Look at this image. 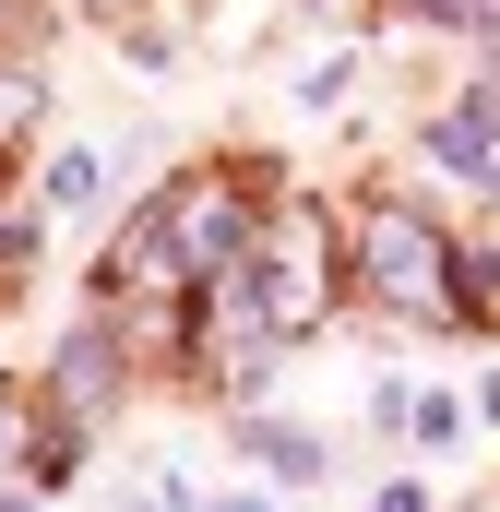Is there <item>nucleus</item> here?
<instances>
[{
  "label": "nucleus",
  "mask_w": 500,
  "mask_h": 512,
  "mask_svg": "<svg viewBox=\"0 0 500 512\" xmlns=\"http://www.w3.org/2000/svg\"><path fill=\"white\" fill-rule=\"evenodd\" d=\"M72 12H131V0H72Z\"/></svg>",
  "instance_id": "12"
},
{
  "label": "nucleus",
  "mask_w": 500,
  "mask_h": 512,
  "mask_svg": "<svg viewBox=\"0 0 500 512\" xmlns=\"http://www.w3.org/2000/svg\"><path fill=\"white\" fill-rule=\"evenodd\" d=\"M250 239H262V191H250L239 167H191V179H167V286H179V298L250 274Z\"/></svg>",
  "instance_id": "3"
},
{
  "label": "nucleus",
  "mask_w": 500,
  "mask_h": 512,
  "mask_svg": "<svg viewBox=\"0 0 500 512\" xmlns=\"http://www.w3.org/2000/svg\"><path fill=\"white\" fill-rule=\"evenodd\" d=\"M36 262V215H0V274H24Z\"/></svg>",
  "instance_id": "10"
},
{
  "label": "nucleus",
  "mask_w": 500,
  "mask_h": 512,
  "mask_svg": "<svg viewBox=\"0 0 500 512\" xmlns=\"http://www.w3.org/2000/svg\"><path fill=\"white\" fill-rule=\"evenodd\" d=\"M334 298H346V262H334V215L322 203H262V239H250V310H262V334L286 346V334H322L334 322Z\"/></svg>",
  "instance_id": "2"
},
{
  "label": "nucleus",
  "mask_w": 500,
  "mask_h": 512,
  "mask_svg": "<svg viewBox=\"0 0 500 512\" xmlns=\"http://www.w3.org/2000/svg\"><path fill=\"white\" fill-rule=\"evenodd\" d=\"M429 155H441L465 191H489V203H500V60H489V84H465V96L429 120Z\"/></svg>",
  "instance_id": "5"
},
{
  "label": "nucleus",
  "mask_w": 500,
  "mask_h": 512,
  "mask_svg": "<svg viewBox=\"0 0 500 512\" xmlns=\"http://www.w3.org/2000/svg\"><path fill=\"white\" fill-rule=\"evenodd\" d=\"M381 512H429V489H405V477H393V489H381Z\"/></svg>",
  "instance_id": "11"
},
{
  "label": "nucleus",
  "mask_w": 500,
  "mask_h": 512,
  "mask_svg": "<svg viewBox=\"0 0 500 512\" xmlns=\"http://www.w3.org/2000/svg\"><path fill=\"white\" fill-rule=\"evenodd\" d=\"M108 405H120V322L96 310V322L60 346V370H48V429L84 441V417H108Z\"/></svg>",
  "instance_id": "4"
},
{
  "label": "nucleus",
  "mask_w": 500,
  "mask_h": 512,
  "mask_svg": "<svg viewBox=\"0 0 500 512\" xmlns=\"http://www.w3.org/2000/svg\"><path fill=\"white\" fill-rule=\"evenodd\" d=\"M0 453H12V405H0Z\"/></svg>",
  "instance_id": "13"
},
{
  "label": "nucleus",
  "mask_w": 500,
  "mask_h": 512,
  "mask_svg": "<svg viewBox=\"0 0 500 512\" xmlns=\"http://www.w3.org/2000/svg\"><path fill=\"white\" fill-rule=\"evenodd\" d=\"M36 120H48V72H36V60H0V155H12Z\"/></svg>",
  "instance_id": "7"
},
{
  "label": "nucleus",
  "mask_w": 500,
  "mask_h": 512,
  "mask_svg": "<svg viewBox=\"0 0 500 512\" xmlns=\"http://www.w3.org/2000/svg\"><path fill=\"white\" fill-rule=\"evenodd\" d=\"M417 12H429V24H453V36H465V24L489 36V24H500V0H417Z\"/></svg>",
  "instance_id": "9"
},
{
  "label": "nucleus",
  "mask_w": 500,
  "mask_h": 512,
  "mask_svg": "<svg viewBox=\"0 0 500 512\" xmlns=\"http://www.w3.org/2000/svg\"><path fill=\"white\" fill-rule=\"evenodd\" d=\"M453 262H465V251L441 239V215H417L405 191H370V203H358V262H346V274L370 286L393 322H429V334H453V322H465V286H453Z\"/></svg>",
  "instance_id": "1"
},
{
  "label": "nucleus",
  "mask_w": 500,
  "mask_h": 512,
  "mask_svg": "<svg viewBox=\"0 0 500 512\" xmlns=\"http://www.w3.org/2000/svg\"><path fill=\"white\" fill-rule=\"evenodd\" d=\"M96 191H108V155H96V143L48 155V203H60V215H72V203H96Z\"/></svg>",
  "instance_id": "8"
},
{
  "label": "nucleus",
  "mask_w": 500,
  "mask_h": 512,
  "mask_svg": "<svg viewBox=\"0 0 500 512\" xmlns=\"http://www.w3.org/2000/svg\"><path fill=\"white\" fill-rule=\"evenodd\" d=\"M250 465H262V477H286V489H322V465H334V453H322L310 429H286V417H250Z\"/></svg>",
  "instance_id": "6"
}]
</instances>
